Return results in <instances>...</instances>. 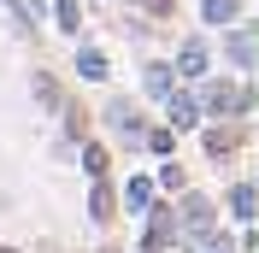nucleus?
Segmentation results:
<instances>
[{
    "mask_svg": "<svg viewBox=\"0 0 259 253\" xmlns=\"http://www.w3.org/2000/svg\"><path fill=\"white\" fill-rule=\"evenodd\" d=\"M159 183H165L171 194H177V189H189V177H183V165H165V171H159Z\"/></svg>",
    "mask_w": 259,
    "mask_h": 253,
    "instance_id": "obj_18",
    "label": "nucleus"
},
{
    "mask_svg": "<svg viewBox=\"0 0 259 253\" xmlns=\"http://www.w3.org/2000/svg\"><path fill=\"white\" fill-rule=\"evenodd\" d=\"M53 6H59V24H65L71 35H77V24H82V6H77V0H53Z\"/></svg>",
    "mask_w": 259,
    "mask_h": 253,
    "instance_id": "obj_17",
    "label": "nucleus"
},
{
    "mask_svg": "<svg viewBox=\"0 0 259 253\" xmlns=\"http://www.w3.org/2000/svg\"><path fill=\"white\" fill-rule=\"evenodd\" d=\"M230 59H236V65H253V35H247V30L230 35Z\"/></svg>",
    "mask_w": 259,
    "mask_h": 253,
    "instance_id": "obj_14",
    "label": "nucleus"
},
{
    "mask_svg": "<svg viewBox=\"0 0 259 253\" xmlns=\"http://www.w3.org/2000/svg\"><path fill=\"white\" fill-rule=\"evenodd\" d=\"M206 71V48L200 41H183V53H177V77H200Z\"/></svg>",
    "mask_w": 259,
    "mask_h": 253,
    "instance_id": "obj_7",
    "label": "nucleus"
},
{
    "mask_svg": "<svg viewBox=\"0 0 259 253\" xmlns=\"http://www.w3.org/2000/svg\"><path fill=\"white\" fill-rule=\"evenodd\" d=\"M106 165H112L106 147H100V142H82V171H89V177H106Z\"/></svg>",
    "mask_w": 259,
    "mask_h": 253,
    "instance_id": "obj_9",
    "label": "nucleus"
},
{
    "mask_svg": "<svg viewBox=\"0 0 259 253\" xmlns=\"http://www.w3.org/2000/svg\"><path fill=\"white\" fill-rule=\"evenodd\" d=\"M212 218H218V212H212V200H206V194H183V206L171 212V224H177V230H189V236H206V230H212Z\"/></svg>",
    "mask_w": 259,
    "mask_h": 253,
    "instance_id": "obj_1",
    "label": "nucleus"
},
{
    "mask_svg": "<svg viewBox=\"0 0 259 253\" xmlns=\"http://www.w3.org/2000/svg\"><path fill=\"white\" fill-rule=\"evenodd\" d=\"M147 95H171V71H165V65H153V71H147Z\"/></svg>",
    "mask_w": 259,
    "mask_h": 253,
    "instance_id": "obj_16",
    "label": "nucleus"
},
{
    "mask_svg": "<svg viewBox=\"0 0 259 253\" xmlns=\"http://www.w3.org/2000/svg\"><path fill=\"white\" fill-rule=\"evenodd\" d=\"M200 12H206V24H230L242 12V0H200Z\"/></svg>",
    "mask_w": 259,
    "mask_h": 253,
    "instance_id": "obj_10",
    "label": "nucleus"
},
{
    "mask_svg": "<svg viewBox=\"0 0 259 253\" xmlns=\"http://www.w3.org/2000/svg\"><path fill=\"white\" fill-rule=\"evenodd\" d=\"M177 236V224H171V206H153V224H147V241L142 253H165V241Z\"/></svg>",
    "mask_w": 259,
    "mask_h": 253,
    "instance_id": "obj_4",
    "label": "nucleus"
},
{
    "mask_svg": "<svg viewBox=\"0 0 259 253\" xmlns=\"http://www.w3.org/2000/svg\"><path fill=\"white\" fill-rule=\"evenodd\" d=\"M0 253H18V247H0Z\"/></svg>",
    "mask_w": 259,
    "mask_h": 253,
    "instance_id": "obj_22",
    "label": "nucleus"
},
{
    "mask_svg": "<svg viewBox=\"0 0 259 253\" xmlns=\"http://www.w3.org/2000/svg\"><path fill=\"white\" fill-rule=\"evenodd\" d=\"M112 212H118V194L106 189V183H95V194H89V218H95V224H112Z\"/></svg>",
    "mask_w": 259,
    "mask_h": 253,
    "instance_id": "obj_6",
    "label": "nucleus"
},
{
    "mask_svg": "<svg viewBox=\"0 0 259 253\" xmlns=\"http://www.w3.org/2000/svg\"><path fill=\"white\" fill-rule=\"evenodd\" d=\"M147 12H153V18H171V0H147Z\"/></svg>",
    "mask_w": 259,
    "mask_h": 253,
    "instance_id": "obj_20",
    "label": "nucleus"
},
{
    "mask_svg": "<svg viewBox=\"0 0 259 253\" xmlns=\"http://www.w3.org/2000/svg\"><path fill=\"white\" fill-rule=\"evenodd\" d=\"M200 147H206V159H230L236 147H242V130L236 124H206L200 130Z\"/></svg>",
    "mask_w": 259,
    "mask_h": 253,
    "instance_id": "obj_3",
    "label": "nucleus"
},
{
    "mask_svg": "<svg viewBox=\"0 0 259 253\" xmlns=\"http://www.w3.org/2000/svg\"><path fill=\"white\" fill-rule=\"evenodd\" d=\"M59 112H65V130L82 142V136H89V106H59Z\"/></svg>",
    "mask_w": 259,
    "mask_h": 253,
    "instance_id": "obj_15",
    "label": "nucleus"
},
{
    "mask_svg": "<svg viewBox=\"0 0 259 253\" xmlns=\"http://www.w3.org/2000/svg\"><path fill=\"white\" fill-rule=\"evenodd\" d=\"M247 106H253V95L230 89V82H206V95H200L194 112H218V118H224V112H247Z\"/></svg>",
    "mask_w": 259,
    "mask_h": 253,
    "instance_id": "obj_2",
    "label": "nucleus"
},
{
    "mask_svg": "<svg viewBox=\"0 0 259 253\" xmlns=\"http://www.w3.org/2000/svg\"><path fill=\"white\" fill-rule=\"evenodd\" d=\"M147 142H153V153H171V142H177V130H153Z\"/></svg>",
    "mask_w": 259,
    "mask_h": 253,
    "instance_id": "obj_19",
    "label": "nucleus"
},
{
    "mask_svg": "<svg viewBox=\"0 0 259 253\" xmlns=\"http://www.w3.org/2000/svg\"><path fill=\"white\" fill-rule=\"evenodd\" d=\"M230 212H236V218H253V189H247V183L230 189Z\"/></svg>",
    "mask_w": 259,
    "mask_h": 253,
    "instance_id": "obj_13",
    "label": "nucleus"
},
{
    "mask_svg": "<svg viewBox=\"0 0 259 253\" xmlns=\"http://www.w3.org/2000/svg\"><path fill=\"white\" fill-rule=\"evenodd\" d=\"M124 200H130V212H142V206L153 200V183H147V177H130V189H124Z\"/></svg>",
    "mask_w": 259,
    "mask_h": 253,
    "instance_id": "obj_12",
    "label": "nucleus"
},
{
    "mask_svg": "<svg viewBox=\"0 0 259 253\" xmlns=\"http://www.w3.org/2000/svg\"><path fill=\"white\" fill-rule=\"evenodd\" d=\"M206 253H230V241H224V236H218V241H206Z\"/></svg>",
    "mask_w": 259,
    "mask_h": 253,
    "instance_id": "obj_21",
    "label": "nucleus"
},
{
    "mask_svg": "<svg viewBox=\"0 0 259 253\" xmlns=\"http://www.w3.org/2000/svg\"><path fill=\"white\" fill-rule=\"evenodd\" d=\"M77 65H82V77H95V82L112 71V65H106V53H95V48H82V53H77Z\"/></svg>",
    "mask_w": 259,
    "mask_h": 253,
    "instance_id": "obj_11",
    "label": "nucleus"
},
{
    "mask_svg": "<svg viewBox=\"0 0 259 253\" xmlns=\"http://www.w3.org/2000/svg\"><path fill=\"white\" fill-rule=\"evenodd\" d=\"M30 89H35V100H41L48 112H59V106H65V89L48 77V71H35V82H30Z\"/></svg>",
    "mask_w": 259,
    "mask_h": 253,
    "instance_id": "obj_8",
    "label": "nucleus"
},
{
    "mask_svg": "<svg viewBox=\"0 0 259 253\" xmlns=\"http://www.w3.org/2000/svg\"><path fill=\"white\" fill-rule=\"evenodd\" d=\"M165 112H171V130H194L200 124V112H194L189 95H165Z\"/></svg>",
    "mask_w": 259,
    "mask_h": 253,
    "instance_id": "obj_5",
    "label": "nucleus"
}]
</instances>
